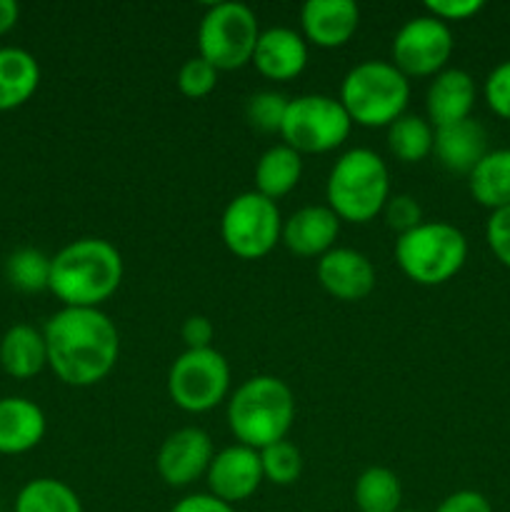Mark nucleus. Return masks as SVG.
Listing matches in <instances>:
<instances>
[{"mask_svg":"<svg viewBox=\"0 0 510 512\" xmlns=\"http://www.w3.org/2000/svg\"><path fill=\"white\" fill-rule=\"evenodd\" d=\"M220 235L225 248L243 260L265 258L283 235V218L275 200L258 190L235 195L220 218Z\"/></svg>","mask_w":510,"mask_h":512,"instance_id":"nucleus-9","label":"nucleus"},{"mask_svg":"<svg viewBox=\"0 0 510 512\" xmlns=\"http://www.w3.org/2000/svg\"><path fill=\"white\" fill-rule=\"evenodd\" d=\"M213 458V440L205 430L180 428L163 440L155 468L170 488H185L208 473Z\"/></svg>","mask_w":510,"mask_h":512,"instance_id":"nucleus-12","label":"nucleus"},{"mask_svg":"<svg viewBox=\"0 0 510 512\" xmlns=\"http://www.w3.org/2000/svg\"><path fill=\"white\" fill-rule=\"evenodd\" d=\"M0 365L8 375L28 380L48 365V348L40 330L33 325H13L0 340Z\"/></svg>","mask_w":510,"mask_h":512,"instance_id":"nucleus-21","label":"nucleus"},{"mask_svg":"<svg viewBox=\"0 0 510 512\" xmlns=\"http://www.w3.org/2000/svg\"><path fill=\"white\" fill-rule=\"evenodd\" d=\"M453 33L448 23L433 15L410 18L393 38V65L405 78H425L445 70L453 55Z\"/></svg>","mask_w":510,"mask_h":512,"instance_id":"nucleus-11","label":"nucleus"},{"mask_svg":"<svg viewBox=\"0 0 510 512\" xmlns=\"http://www.w3.org/2000/svg\"><path fill=\"white\" fill-rule=\"evenodd\" d=\"M45 435V415L33 400H0V453L20 455L33 450Z\"/></svg>","mask_w":510,"mask_h":512,"instance_id":"nucleus-20","label":"nucleus"},{"mask_svg":"<svg viewBox=\"0 0 510 512\" xmlns=\"http://www.w3.org/2000/svg\"><path fill=\"white\" fill-rule=\"evenodd\" d=\"M45 348L53 373L73 388H90L118 363L120 335L100 308H63L45 323Z\"/></svg>","mask_w":510,"mask_h":512,"instance_id":"nucleus-1","label":"nucleus"},{"mask_svg":"<svg viewBox=\"0 0 510 512\" xmlns=\"http://www.w3.org/2000/svg\"><path fill=\"white\" fill-rule=\"evenodd\" d=\"M338 100L353 123L363 128H388L405 115L410 83L393 63L365 60L348 70Z\"/></svg>","mask_w":510,"mask_h":512,"instance_id":"nucleus-5","label":"nucleus"},{"mask_svg":"<svg viewBox=\"0 0 510 512\" xmlns=\"http://www.w3.org/2000/svg\"><path fill=\"white\" fill-rule=\"evenodd\" d=\"M258 38V18L245 3H215L200 18V58L208 60L218 73L253 63Z\"/></svg>","mask_w":510,"mask_h":512,"instance_id":"nucleus-7","label":"nucleus"},{"mask_svg":"<svg viewBox=\"0 0 510 512\" xmlns=\"http://www.w3.org/2000/svg\"><path fill=\"white\" fill-rule=\"evenodd\" d=\"M398 512H418V510H398Z\"/></svg>","mask_w":510,"mask_h":512,"instance_id":"nucleus-40","label":"nucleus"},{"mask_svg":"<svg viewBox=\"0 0 510 512\" xmlns=\"http://www.w3.org/2000/svg\"><path fill=\"white\" fill-rule=\"evenodd\" d=\"M180 335H183L188 350H205V348H213L210 343H213L215 338V328L205 315H190V318L183 323Z\"/></svg>","mask_w":510,"mask_h":512,"instance_id":"nucleus-37","label":"nucleus"},{"mask_svg":"<svg viewBox=\"0 0 510 512\" xmlns=\"http://www.w3.org/2000/svg\"><path fill=\"white\" fill-rule=\"evenodd\" d=\"M425 8L433 18L448 23V20H468L478 15L483 10V0H428Z\"/></svg>","mask_w":510,"mask_h":512,"instance_id":"nucleus-35","label":"nucleus"},{"mask_svg":"<svg viewBox=\"0 0 510 512\" xmlns=\"http://www.w3.org/2000/svg\"><path fill=\"white\" fill-rule=\"evenodd\" d=\"M383 215L385 225L398 235L410 233V230L423 223V208H420L413 195H390L383 208Z\"/></svg>","mask_w":510,"mask_h":512,"instance_id":"nucleus-32","label":"nucleus"},{"mask_svg":"<svg viewBox=\"0 0 510 512\" xmlns=\"http://www.w3.org/2000/svg\"><path fill=\"white\" fill-rule=\"evenodd\" d=\"M40 83V65L28 50L0 48V110L28 103Z\"/></svg>","mask_w":510,"mask_h":512,"instance_id":"nucleus-22","label":"nucleus"},{"mask_svg":"<svg viewBox=\"0 0 510 512\" xmlns=\"http://www.w3.org/2000/svg\"><path fill=\"white\" fill-rule=\"evenodd\" d=\"M353 500L358 512H398L403 503V485L393 470L375 465L355 480Z\"/></svg>","mask_w":510,"mask_h":512,"instance_id":"nucleus-25","label":"nucleus"},{"mask_svg":"<svg viewBox=\"0 0 510 512\" xmlns=\"http://www.w3.org/2000/svg\"><path fill=\"white\" fill-rule=\"evenodd\" d=\"M485 240H488L495 258H498L505 268H510V205L508 208L490 213L488 225H485Z\"/></svg>","mask_w":510,"mask_h":512,"instance_id":"nucleus-34","label":"nucleus"},{"mask_svg":"<svg viewBox=\"0 0 510 512\" xmlns=\"http://www.w3.org/2000/svg\"><path fill=\"white\" fill-rule=\"evenodd\" d=\"M475 105V80L470 73L460 68H445L435 75L425 95V110H428V123L433 128L460 123L470 118V110Z\"/></svg>","mask_w":510,"mask_h":512,"instance_id":"nucleus-18","label":"nucleus"},{"mask_svg":"<svg viewBox=\"0 0 510 512\" xmlns=\"http://www.w3.org/2000/svg\"><path fill=\"white\" fill-rule=\"evenodd\" d=\"M285 108H288V98L283 93H275V90H263V93H255L253 98L245 105V115H248L250 125H255L263 133H280V125H283Z\"/></svg>","mask_w":510,"mask_h":512,"instance_id":"nucleus-30","label":"nucleus"},{"mask_svg":"<svg viewBox=\"0 0 510 512\" xmlns=\"http://www.w3.org/2000/svg\"><path fill=\"white\" fill-rule=\"evenodd\" d=\"M5 275L23 293H38L50 285V258L35 248H20L5 263Z\"/></svg>","mask_w":510,"mask_h":512,"instance_id":"nucleus-28","label":"nucleus"},{"mask_svg":"<svg viewBox=\"0 0 510 512\" xmlns=\"http://www.w3.org/2000/svg\"><path fill=\"white\" fill-rule=\"evenodd\" d=\"M328 208L348 223H368L390 198L388 165L375 150L353 148L335 160L325 185Z\"/></svg>","mask_w":510,"mask_h":512,"instance_id":"nucleus-4","label":"nucleus"},{"mask_svg":"<svg viewBox=\"0 0 510 512\" xmlns=\"http://www.w3.org/2000/svg\"><path fill=\"white\" fill-rule=\"evenodd\" d=\"M338 233L340 218L328 205H305L285 220L280 240L300 258H323L328 250H333Z\"/></svg>","mask_w":510,"mask_h":512,"instance_id":"nucleus-15","label":"nucleus"},{"mask_svg":"<svg viewBox=\"0 0 510 512\" xmlns=\"http://www.w3.org/2000/svg\"><path fill=\"white\" fill-rule=\"evenodd\" d=\"M205 478H208L210 495L228 505L243 503L258 493L260 483L265 480L260 453L248 445H230L215 453Z\"/></svg>","mask_w":510,"mask_h":512,"instance_id":"nucleus-13","label":"nucleus"},{"mask_svg":"<svg viewBox=\"0 0 510 512\" xmlns=\"http://www.w3.org/2000/svg\"><path fill=\"white\" fill-rule=\"evenodd\" d=\"M215 85H218V70H215L208 60L200 58V55L198 58L185 60V63L180 65L178 88L180 93L188 95V98H205V95L213 93Z\"/></svg>","mask_w":510,"mask_h":512,"instance_id":"nucleus-31","label":"nucleus"},{"mask_svg":"<svg viewBox=\"0 0 510 512\" xmlns=\"http://www.w3.org/2000/svg\"><path fill=\"white\" fill-rule=\"evenodd\" d=\"M170 512H235L233 505L223 503L215 495L210 493H198V495H188L180 503H175V508Z\"/></svg>","mask_w":510,"mask_h":512,"instance_id":"nucleus-38","label":"nucleus"},{"mask_svg":"<svg viewBox=\"0 0 510 512\" xmlns=\"http://www.w3.org/2000/svg\"><path fill=\"white\" fill-rule=\"evenodd\" d=\"M468 188L475 203L483 208L503 210L510 205V150H488L485 158L470 170Z\"/></svg>","mask_w":510,"mask_h":512,"instance_id":"nucleus-23","label":"nucleus"},{"mask_svg":"<svg viewBox=\"0 0 510 512\" xmlns=\"http://www.w3.org/2000/svg\"><path fill=\"white\" fill-rule=\"evenodd\" d=\"M485 100L495 115L510 120V60L490 70L485 80Z\"/></svg>","mask_w":510,"mask_h":512,"instance_id":"nucleus-33","label":"nucleus"},{"mask_svg":"<svg viewBox=\"0 0 510 512\" xmlns=\"http://www.w3.org/2000/svg\"><path fill=\"white\" fill-rule=\"evenodd\" d=\"M395 260L400 270L418 285H443L463 270L468 260V240L455 225L433 220L420 223L395 240Z\"/></svg>","mask_w":510,"mask_h":512,"instance_id":"nucleus-6","label":"nucleus"},{"mask_svg":"<svg viewBox=\"0 0 510 512\" xmlns=\"http://www.w3.org/2000/svg\"><path fill=\"white\" fill-rule=\"evenodd\" d=\"M15 512H83V505L63 480L35 478L15 498Z\"/></svg>","mask_w":510,"mask_h":512,"instance_id":"nucleus-26","label":"nucleus"},{"mask_svg":"<svg viewBox=\"0 0 510 512\" xmlns=\"http://www.w3.org/2000/svg\"><path fill=\"white\" fill-rule=\"evenodd\" d=\"M260 465H263V478L275 485H293L303 470V458L300 450L288 440L268 445L260 450Z\"/></svg>","mask_w":510,"mask_h":512,"instance_id":"nucleus-29","label":"nucleus"},{"mask_svg":"<svg viewBox=\"0 0 510 512\" xmlns=\"http://www.w3.org/2000/svg\"><path fill=\"white\" fill-rule=\"evenodd\" d=\"M433 150L440 165L450 173L470 175V170L488 153V133L478 120H460L445 128H435Z\"/></svg>","mask_w":510,"mask_h":512,"instance_id":"nucleus-19","label":"nucleus"},{"mask_svg":"<svg viewBox=\"0 0 510 512\" xmlns=\"http://www.w3.org/2000/svg\"><path fill=\"white\" fill-rule=\"evenodd\" d=\"M20 8L15 0H0V35L8 33L15 23H18Z\"/></svg>","mask_w":510,"mask_h":512,"instance_id":"nucleus-39","label":"nucleus"},{"mask_svg":"<svg viewBox=\"0 0 510 512\" xmlns=\"http://www.w3.org/2000/svg\"><path fill=\"white\" fill-rule=\"evenodd\" d=\"M230 388V368L215 348L185 350L168 373V395L185 413H208Z\"/></svg>","mask_w":510,"mask_h":512,"instance_id":"nucleus-10","label":"nucleus"},{"mask_svg":"<svg viewBox=\"0 0 510 512\" xmlns=\"http://www.w3.org/2000/svg\"><path fill=\"white\" fill-rule=\"evenodd\" d=\"M350 128H353V120L345 113L340 100L310 93L288 100L280 135L285 145L300 155L328 153L348 140Z\"/></svg>","mask_w":510,"mask_h":512,"instance_id":"nucleus-8","label":"nucleus"},{"mask_svg":"<svg viewBox=\"0 0 510 512\" xmlns=\"http://www.w3.org/2000/svg\"><path fill=\"white\" fill-rule=\"evenodd\" d=\"M435 128L420 115H400L388 125V148L403 163H418L433 153Z\"/></svg>","mask_w":510,"mask_h":512,"instance_id":"nucleus-27","label":"nucleus"},{"mask_svg":"<svg viewBox=\"0 0 510 512\" xmlns=\"http://www.w3.org/2000/svg\"><path fill=\"white\" fill-rule=\"evenodd\" d=\"M318 280L333 298L355 303L373 293L375 268L353 248H333L318 260Z\"/></svg>","mask_w":510,"mask_h":512,"instance_id":"nucleus-14","label":"nucleus"},{"mask_svg":"<svg viewBox=\"0 0 510 512\" xmlns=\"http://www.w3.org/2000/svg\"><path fill=\"white\" fill-rule=\"evenodd\" d=\"M123 280V258L103 238H80L50 258L48 290L65 308H98Z\"/></svg>","mask_w":510,"mask_h":512,"instance_id":"nucleus-2","label":"nucleus"},{"mask_svg":"<svg viewBox=\"0 0 510 512\" xmlns=\"http://www.w3.org/2000/svg\"><path fill=\"white\" fill-rule=\"evenodd\" d=\"M435 512H493V505L478 490H458V493L448 495Z\"/></svg>","mask_w":510,"mask_h":512,"instance_id":"nucleus-36","label":"nucleus"},{"mask_svg":"<svg viewBox=\"0 0 510 512\" xmlns=\"http://www.w3.org/2000/svg\"><path fill=\"white\" fill-rule=\"evenodd\" d=\"M300 175H303L300 153H295L285 143L273 145L260 155L258 165H255V190L265 198L278 200L298 185Z\"/></svg>","mask_w":510,"mask_h":512,"instance_id":"nucleus-24","label":"nucleus"},{"mask_svg":"<svg viewBox=\"0 0 510 512\" xmlns=\"http://www.w3.org/2000/svg\"><path fill=\"white\" fill-rule=\"evenodd\" d=\"M253 63L270 80H293L308 65V45L293 28H268L260 33Z\"/></svg>","mask_w":510,"mask_h":512,"instance_id":"nucleus-17","label":"nucleus"},{"mask_svg":"<svg viewBox=\"0 0 510 512\" xmlns=\"http://www.w3.org/2000/svg\"><path fill=\"white\" fill-rule=\"evenodd\" d=\"M295 420L293 390L273 375L245 380L228 400V425L240 445L263 450L280 443Z\"/></svg>","mask_w":510,"mask_h":512,"instance_id":"nucleus-3","label":"nucleus"},{"mask_svg":"<svg viewBox=\"0 0 510 512\" xmlns=\"http://www.w3.org/2000/svg\"><path fill=\"white\" fill-rule=\"evenodd\" d=\"M360 10L353 0H308L300 10L305 40L318 48H340L355 35Z\"/></svg>","mask_w":510,"mask_h":512,"instance_id":"nucleus-16","label":"nucleus"}]
</instances>
